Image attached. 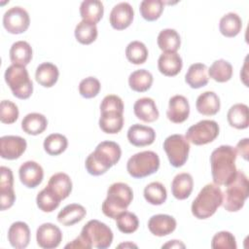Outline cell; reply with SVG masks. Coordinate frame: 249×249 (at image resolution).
Masks as SVG:
<instances>
[{
	"label": "cell",
	"mask_w": 249,
	"mask_h": 249,
	"mask_svg": "<svg viewBox=\"0 0 249 249\" xmlns=\"http://www.w3.org/2000/svg\"><path fill=\"white\" fill-rule=\"evenodd\" d=\"M236 151L230 145H221L210 156L211 174L214 184L227 186L235 176Z\"/></svg>",
	"instance_id": "cell-1"
},
{
	"label": "cell",
	"mask_w": 249,
	"mask_h": 249,
	"mask_svg": "<svg viewBox=\"0 0 249 249\" xmlns=\"http://www.w3.org/2000/svg\"><path fill=\"white\" fill-rule=\"evenodd\" d=\"M122 150L114 141H102L90 153L85 162L87 171L93 176L106 173L121 159Z\"/></svg>",
	"instance_id": "cell-2"
},
{
	"label": "cell",
	"mask_w": 249,
	"mask_h": 249,
	"mask_svg": "<svg viewBox=\"0 0 249 249\" xmlns=\"http://www.w3.org/2000/svg\"><path fill=\"white\" fill-rule=\"evenodd\" d=\"M133 199L131 188L123 182L113 183L107 190V196L104 199L101 209L105 216L111 219L125 211Z\"/></svg>",
	"instance_id": "cell-3"
},
{
	"label": "cell",
	"mask_w": 249,
	"mask_h": 249,
	"mask_svg": "<svg viewBox=\"0 0 249 249\" xmlns=\"http://www.w3.org/2000/svg\"><path fill=\"white\" fill-rule=\"evenodd\" d=\"M223 193L216 184H206L193 200L192 214L200 220L207 219L215 214L222 205Z\"/></svg>",
	"instance_id": "cell-4"
},
{
	"label": "cell",
	"mask_w": 249,
	"mask_h": 249,
	"mask_svg": "<svg viewBox=\"0 0 249 249\" xmlns=\"http://www.w3.org/2000/svg\"><path fill=\"white\" fill-rule=\"evenodd\" d=\"M223 194V206L229 212L239 211L249 195L248 178L242 171L237 170L234 178L226 186Z\"/></svg>",
	"instance_id": "cell-5"
},
{
	"label": "cell",
	"mask_w": 249,
	"mask_h": 249,
	"mask_svg": "<svg viewBox=\"0 0 249 249\" xmlns=\"http://www.w3.org/2000/svg\"><path fill=\"white\" fill-rule=\"evenodd\" d=\"M5 81L13 94L19 99H27L33 92V83L25 66L12 64L4 74Z\"/></svg>",
	"instance_id": "cell-6"
},
{
	"label": "cell",
	"mask_w": 249,
	"mask_h": 249,
	"mask_svg": "<svg viewBox=\"0 0 249 249\" xmlns=\"http://www.w3.org/2000/svg\"><path fill=\"white\" fill-rule=\"evenodd\" d=\"M160 168V158L153 151H143L131 156L126 163V170L133 178H144L154 174Z\"/></svg>",
	"instance_id": "cell-7"
},
{
	"label": "cell",
	"mask_w": 249,
	"mask_h": 249,
	"mask_svg": "<svg viewBox=\"0 0 249 249\" xmlns=\"http://www.w3.org/2000/svg\"><path fill=\"white\" fill-rule=\"evenodd\" d=\"M91 247L106 249L113 242V231L104 223L98 220H89L82 229L80 233Z\"/></svg>",
	"instance_id": "cell-8"
},
{
	"label": "cell",
	"mask_w": 249,
	"mask_h": 249,
	"mask_svg": "<svg viewBox=\"0 0 249 249\" xmlns=\"http://www.w3.org/2000/svg\"><path fill=\"white\" fill-rule=\"evenodd\" d=\"M163 150L166 153L170 164L174 167H181L188 160L190 144L182 134H172L165 138Z\"/></svg>",
	"instance_id": "cell-9"
},
{
	"label": "cell",
	"mask_w": 249,
	"mask_h": 249,
	"mask_svg": "<svg viewBox=\"0 0 249 249\" xmlns=\"http://www.w3.org/2000/svg\"><path fill=\"white\" fill-rule=\"evenodd\" d=\"M219 124L213 120H202L190 126L186 139L194 145H205L214 141L219 135Z\"/></svg>",
	"instance_id": "cell-10"
},
{
	"label": "cell",
	"mask_w": 249,
	"mask_h": 249,
	"mask_svg": "<svg viewBox=\"0 0 249 249\" xmlns=\"http://www.w3.org/2000/svg\"><path fill=\"white\" fill-rule=\"evenodd\" d=\"M30 24V18L25 9L15 6L7 10L3 16V26L11 34L25 32Z\"/></svg>",
	"instance_id": "cell-11"
},
{
	"label": "cell",
	"mask_w": 249,
	"mask_h": 249,
	"mask_svg": "<svg viewBox=\"0 0 249 249\" xmlns=\"http://www.w3.org/2000/svg\"><path fill=\"white\" fill-rule=\"evenodd\" d=\"M27 143L23 137L5 135L0 138V156L5 160H17L26 150Z\"/></svg>",
	"instance_id": "cell-12"
},
{
	"label": "cell",
	"mask_w": 249,
	"mask_h": 249,
	"mask_svg": "<svg viewBox=\"0 0 249 249\" xmlns=\"http://www.w3.org/2000/svg\"><path fill=\"white\" fill-rule=\"evenodd\" d=\"M36 240L41 248H56L62 240V232L57 226L52 223H44L37 229Z\"/></svg>",
	"instance_id": "cell-13"
},
{
	"label": "cell",
	"mask_w": 249,
	"mask_h": 249,
	"mask_svg": "<svg viewBox=\"0 0 249 249\" xmlns=\"http://www.w3.org/2000/svg\"><path fill=\"white\" fill-rule=\"evenodd\" d=\"M133 17L132 6L127 2H120L111 10L109 21L114 29L124 30L132 23Z\"/></svg>",
	"instance_id": "cell-14"
},
{
	"label": "cell",
	"mask_w": 249,
	"mask_h": 249,
	"mask_svg": "<svg viewBox=\"0 0 249 249\" xmlns=\"http://www.w3.org/2000/svg\"><path fill=\"white\" fill-rule=\"evenodd\" d=\"M18 176L20 182L25 187L33 189L42 183L44 170L38 162L34 160H27L19 166Z\"/></svg>",
	"instance_id": "cell-15"
},
{
	"label": "cell",
	"mask_w": 249,
	"mask_h": 249,
	"mask_svg": "<svg viewBox=\"0 0 249 249\" xmlns=\"http://www.w3.org/2000/svg\"><path fill=\"white\" fill-rule=\"evenodd\" d=\"M189 115L190 104L185 96L176 94L169 99L166 116L170 122L174 124H181L188 119Z\"/></svg>",
	"instance_id": "cell-16"
},
{
	"label": "cell",
	"mask_w": 249,
	"mask_h": 249,
	"mask_svg": "<svg viewBox=\"0 0 249 249\" xmlns=\"http://www.w3.org/2000/svg\"><path fill=\"white\" fill-rule=\"evenodd\" d=\"M156 139V131L153 127L140 124H132L127 130V140L136 147L149 146Z\"/></svg>",
	"instance_id": "cell-17"
},
{
	"label": "cell",
	"mask_w": 249,
	"mask_h": 249,
	"mask_svg": "<svg viewBox=\"0 0 249 249\" xmlns=\"http://www.w3.org/2000/svg\"><path fill=\"white\" fill-rule=\"evenodd\" d=\"M176 220L167 214H157L148 221V229L156 236H165L176 229Z\"/></svg>",
	"instance_id": "cell-18"
},
{
	"label": "cell",
	"mask_w": 249,
	"mask_h": 249,
	"mask_svg": "<svg viewBox=\"0 0 249 249\" xmlns=\"http://www.w3.org/2000/svg\"><path fill=\"white\" fill-rule=\"evenodd\" d=\"M8 240L16 249L26 248L30 241V230L28 225L21 221L13 223L8 230Z\"/></svg>",
	"instance_id": "cell-19"
},
{
	"label": "cell",
	"mask_w": 249,
	"mask_h": 249,
	"mask_svg": "<svg viewBox=\"0 0 249 249\" xmlns=\"http://www.w3.org/2000/svg\"><path fill=\"white\" fill-rule=\"evenodd\" d=\"M134 115L145 123H153L159 118V110L156 102L151 97H142L135 101L133 105Z\"/></svg>",
	"instance_id": "cell-20"
},
{
	"label": "cell",
	"mask_w": 249,
	"mask_h": 249,
	"mask_svg": "<svg viewBox=\"0 0 249 249\" xmlns=\"http://www.w3.org/2000/svg\"><path fill=\"white\" fill-rule=\"evenodd\" d=\"M99 127L109 134H116L120 132L124 126V112L120 111H103L100 112Z\"/></svg>",
	"instance_id": "cell-21"
},
{
	"label": "cell",
	"mask_w": 249,
	"mask_h": 249,
	"mask_svg": "<svg viewBox=\"0 0 249 249\" xmlns=\"http://www.w3.org/2000/svg\"><path fill=\"white\" fill-rule=\"evenodd\" d=\"M182 66V58L177 53H162L158 59L160 72L167 77H173L179 74Z\"/></svg>",
	"instance_id": "cell-22"
},
{
	"label": "cell",
	"mask_w": 249,
	"mask_h": 249,
	"mask_svg": "<svg viewBox=\"0 0 249 249\" xmlns=\"http://www.w3.org/2000/svg\"><path fill=\"white\" fill-rule=\"evenodd\" d=\"M47 187L61 201L70 195L72 191V181L66 173L58 172L50 178Z\"/></svg>",
	"instance_id": "cell-23"
},
{
	"label": "cell",
	"mask_w": 249,
	"mask_h": 249,
	"mask_svg": "<svg viewBox=\"0 0 249 249\" xmlns=\"http://www.w3.org/2000/svg\"><path fill=\"white\" fill-rule=\"evenodd\" d=\"M220 98L214 91H204L200 93L196 102L197 112L204 116L216 115L220 110Z\"/></svg>",
	"instance_id": "cell-24"
},
{
	"label": "cell",
	"mask_w": 249,
	"mask_h": 249,
	"mask_svg": "<svg viewBox=\"0 0 249 249\" xmlns=\"http://www.w3.org/2000/svg\"><path fill=\"white\" fill-rule=\"evenodd\" d=\"M194 187V180L190 173L177 174L171 183V193L177 199L183 200L190 196Z\"/></svg>",
	"instance_id": "cell-25"
},
{
	"label": "cell",
	"mask_w": 249,
	"mask_h": 249,
	"mask_svg": "<svg viewBox=\"0 0 249 249\" xmlns=\"http://www.w3.org/2000/svg\"><path fill=\"white\" fill-rule=\"evenodd\" d=\"M87 214L86 208L78 203H70L64 206L57 214V221L63 226H73L84 219Z\"/></svg>",
	"instance_id": "cell-26"
},
{
	"label": "cell",
	"mask_w": 249,
	"mask_h": 249,
	"mask_svg": "<svg viewBox=\"0 0 249 249\" xmlns=\"http://www.w3.org/2000/svg\"><path fill=\"white\" fill-rule=\"evenodd\" d=\"M208 77V68L205 64L194 63L189 67L185 75V82L192 89H200L207 85Z\"/></svg>",
	"instance_id": "cell-27"
},
{
	"label": "cell",
	"mask_w": 249,
	"mask_h": 249,
	"mask_svg": "<svg viewBox=\"0 0 249 249\" xmlns=\"http://www.w3.org/2000/svg\"><path fill=\"white\" fill-rule=\"evenodd\" d=\"M59 71L56 65L52 62H43L38 65L35 72V79L44 88H52L58 80Z\"/></svg>",
	"instance_id": "cell-28"
},
{
	"label": "cell",
	"mask_w": 249,
	"mask_h": 249,
	"mask_svg": "<svg viewBox=\"0 0 249 249\" xmlns=\"http://www.w3.org/2000/svg\"><path fill=\"white\" fill-rule=\"evenodd\" d=\"M228 123L236 129H245L249 125L248 106L243 103L232 105L227 114Z\"/></svg>",
	"instance_id": "cell-29"
},
{
	"label": "cell",
	"mask_w": 249,
	"mask_h": 249,
	"mask_svg": "<svg viewBox=\"0 0 249 249\" xmlns=\"http://www.w3.org/2000/svg\"><path fill=\"white\" fill-rule=\"evenodd\" d=\"M104 8L99 0H85L80 5V16L83 20L96 24L103 17Z\"/></svg>",
	"instance_id": "cell-30"
},
{
	"label": "cell",
	"mask_w": 249,
	"mask_h": 249,
	"mask_svg": "<svg viewBox=\"0 0 249 249\" xmlns=\"http://www.w3.org/2000/svg\"><path fill=\"white\" fill-rule=\"evenodd\" d=\"M9 54L13 64L26 66L32 59V48L26 41H17L12 45Z\"/></svg>",
	"instance_id": "cell-31"
},
{
	"label": "cell",
	"mask_w": 249,
	"mask_h": 249,
	"mask_svg": "<svg viewBox=\"0 0 249 249\" xmlns=\"http://www.w3.org/2000/svg\"><path fill=\"white\" fill-rule=\"evenodd\" d=\"M157 43L163 53H176L180 48L181 38L175 29L165 28L159 33Z\"/></svg>",
	"instance_id": "cell-32"
},
{
	"label": "cell",
	"mask_w": 249,
	"mask_h": 249,
	"mask_svg": "<svg viewBox=\"0 0 249 249\" xmlns=\"http://www.w3.org/2000/svg\"><path fill=\"white\" fill-rule=\"evenodd\" d=\"M48 126L47 118L40 113H29L21 121L22 130L30 135H38Z\"/></svg>",
	"instance_id": "cell-33"
},
{
	"label": "cell",
	"mask_w": 249,
	"mask_h": 249,
	"mask_svg": "<svg viewBox=\"0 0 249 249\" xmlns=\"http://www.w3.org/2000/svg\"><path fill=\"white\" fill-rule=\"evenodd\" d=\"M242 28V20L240 17L233 12L224 15L219 22V30L222 35L228 38L235 37Z\"/></svg>",
	"instance_id": "cell-34"
},
{
	"label": "cell",
	"mask_w": 249,
	"mask_h": 249,
	"mask_svg": "<svg viewBox=\"0 0 249 249\" xmlns=\"http://www.w3.org/2000/svg\"><path fill=\"white\" fill-rule=\"evenodd\" d=\"M153 81L152 73L146 69L135 70L128 77L129 88L137 92L147 91L151 88Z\"/></svg>",
	"instance_id": "cell-35"
},
{
	"label": "cell",
	"mask_w": 249,
	"mask_h": 249,
	"mask_svg": "<svg viewBox=\"0 0 249 249\" xmlns=\"http://www.w3.org/2000/svg\"><path fill=\"white\" fill-rule=\"evenodd\" d=\"M232 65L225 60H215L208 69V76L218 83H226L231 80L232 76Z\"/></svg>",
	"instance_id": "cell-36"
},
{
	"label": "cell",
	"mask_w": 249,
	"mask_h": 249,
	"mask_svg": "<svg viewBox=\"0 0 249 249\" xmlns=\"http://www.w3.org/2000/svg\"><path fill=\"white\" fill-rule=\"evenodd\" d=\"M75 38L83 45H89L93 43L98 35L96 24L82 20L75 27Z\"/></svg>",
	"instance_id": "cell-37"
},
{
	"label": "cell",
	"mask_w": 249,
	"mask_h": 249,
	"mask_svg": "<svg viewBox=\"0 0 249 249\" xmlns=\"http://www.w3.org/2000/svg\"><path fill=\"white\" fill-rule=\"evenodd\" d=\"M144 198L152 205H160L167 198L165 187L160 182H152L144 189Z\"/></svg>",
	"instance_id": "cell-38"
},
{
	"label": "cell",
	"mask_w": 249,
	"mask_h": 249,
	"mask_svg": "<svg viewBox=\"0 0 249 249\" xmlns=\"http://www.w3.org/2000/svg\"><path fill=\"white\" fill-rule=\"evenodd\" d=\"M43 146L46 153L50 156H58L66 150L68 140L60 133H52L45 138Z\"/></svg>",
	"instance_id": "cell-39"
},
{
	"label": "cell",
	"mask_w": 249,
	"mask_h": 249,
	"mask_svg": "<svg viewBox=\"0 0 249 249\" xmlns=\"http://www.w3.org/2000/svg\"><path fill=\"white\" fill-rule=\"evenodd\" d=\"M148 49L140 41H132L125 48V56L133 64H143L148 58Z\"/></svg>",
	"instance_id": "cell-40"
},
{
	"label": "cell",
	"mask_w": 249,
	"mask_h": 249,
	"mask_svg": "<svg viewBox=\"0 0 249 249\" xmlns=\"http://www.w3.org/2000/svg\"><path fill=\"white\" fill-rule=\"evenodd\" d=\"M36 203L40 210L50 213L59 206L60 200L48 187H45L42 191L38 193L36 196Z\"/></svg>",
	"instance_id": "cell-41"
},
{
	"label": "cell",
	"mask_w": 249,
	"mask_h": 249,
	"mask_svg": "<svg viewBox=\"0 0 249 249\" xmlns=\"http://www.w3.org/2000/svg\"><path fill=\"white\" fill-rule=\"evenodd\" d=\"M140 15L148 21L158 19L163 11V2L161 0H143L139 6Z\"/></svg>",
	"instance_id": "cell-42"
},
{
	"label": "cell",
	"mask_w": 249,
	"mask_h": 249,
	"mask_svg": "<svg viewBox=\"0 0 249 249\" xmlns=\"http://www.w3.org/2000/svg\"><path fill=\"white\" fill-rule=\"evenodd\" d=\"M116 225L120 231L129 234L137 231L139 227V220L134 213L125 210L117 217Z\"/></svg>",
	"instance_id": "cell-43"
},
{
	"label": "cell",
	"mask_w": 249,
	"mask_h": 249,
	"mask_svg": "<svg viewBox=\"0 0 249 249\" xmlns=\"http://www.w3.org/2000/svg\"><path fill=\"white\" fill-rule=\"evenodd\" d=\"M213 249H236V241L234 235L227 231L217 232L211 241Z\"/></svg>",
	"instance_id": "cell-44"
},
{
	"label": "cell",
	"mask_w": 249,
	"mask_h": 249,
	"mask_svg": "<svg viewBox=\"0 0 249 249\" xmlns=\"http://www.w3.org/2000/svg\"><path fill=\"white\" fill-rule=\"evenodd\" d=\"M100 89V82L95 77L85 78L79 84V93L84 98L95 97L99 93Z\"/></svg>",
	"instance_id": "cell-45"
},
{
	"label": "cell",
	"mask_w": 249,
	"mask_h": 249,
	"mask_svg": "<svg viewBox=\"0 0 249 249\" xmlns=\"http://www.w3.org/2000/svg\"><path fill=\"white\" fill-rule=\"evenodd\" d=\"M18 106L11 100H2L0 104V121L3 124H14L18 118Z\"/></svg>",
	"instance_id": "cell-46"
},
{
	"label": "cell",
	"mask_w": 249,
	"mask_h": 249,
	"mask_svg": "<svg viewBox=\"0 0 249 249\" xmlns=\"http://www.w3.org/2000/svg\"><path fill=\"white\" fill-rule=\"evenodd\" d=\"M124 102L122 98L116 94L106 95L100 104V112L103 111H120L124 112Z\"/></svg>",
	"instance_id": "cell-47"
},
{
	"label": "cell",
	"mask_w": 249,
	"mask_h": 249,
	"mask_svg": "<svg viewBox=\"0 0 249 249\" xmlns=\"http://www.w3.org/2000/svg\"><path fill=\"white\" fill-rule=\"evenodd\" d=\"M16 200V195L13 189L0 190V202H1V210H6L11 208L14 205Z\"/></svg>",
	"instance_id": "cell-48"
},
{
	"label": "cell",
	"mask_w": 249,
	"mask_h": 249,
	"mask_svg": "<svg viewBox=\"0 0 249 249\" xmlns=\"http://www.w3.org/2000/svg\"><path fill=\"white\" fill-rule=\"evenodd\" d=\"M1 179H0V190L12 189L14 186V176L11 168L7 166H1Z\"/></svg>",
	"instance_id": "cell-49"
},
{
	"label": "cell",
	"mask_w": 249,
	"mask_h": 249,
	"mask_svg": "<svg viewBox=\"0 0 249 249\" xmlns=\"http://www.w3.org/2000/svg\"><path fill=\"white\" fill-rule=\"evenodd\" d=\"M236 153H238L245 160H248V154H249V139L248 138H243L241 139L236 147H235Z\"/></svg>",
	"instance_id": "cell-50"
},
{
	"label": "cell",
	"mask_w": 249,
	"mask_h": 249,
	"mask_svg": "<svg viewBox=\"0 0 249 249\" xmlns=\"http://www.w3.org/2000/svg\"><path fill=\"white\" fill-rule=\"evenodd\" d=\"M65 248H84V249H90L92 248L90 244L86 241V239L80 234L78 237H76L74 240L69 242L65 245Z\"/></svg>",
	"instance_id": "cell-51"
},
{
	"label": "cell",
	"mask_w": 249,
	"mask_h": 249,
	"mask_svg": "<svg viewBox=\"0 0 249 249\" xmlns=\"http://www.w3.org/2000/svg\"><path fill=\"white\" fill-rule=\"evenodd\" d=\"M162 248H185V244L180 240H170L163 244Z\"/></svg>",
	"instance_id": "cell-52"
},
{
	"label": "cell",
	"mask_w": 249,
	"mask_h": 249,
	"mask_svg": "<svg viewBox=\"0 0 249 249\" xmlns=\"http://www.w3.org/2000/svg\"><path fill=\"white\" fill-rule=\"evenodd\" d=\"M246 68H247V61H246V59H245V63H244V65H243V68H242V70L240 71V79L242 80V82L244 83V85L246 86V87H248V84H247V74H246Z\"/></svg>",
	"instance_id": "cell-53"
},
{
	"label": "cell",
	"mask_w": 249,
	"mask_h": 249,
	"mask_svg": "<svg viewBox=\"0 0 249 249\" xmlns=\"http://www.w3.org/2000/svg\"><path fill=\"white\" fill-rule=\"evenodd\" d=\"M118 247H124V248H126V247H134V248H137V245L136 244H133V243H131V242H125V243H122V244H120Z\"/></svg>",
	"instance_id": "cell-54"
}]
</instances>
